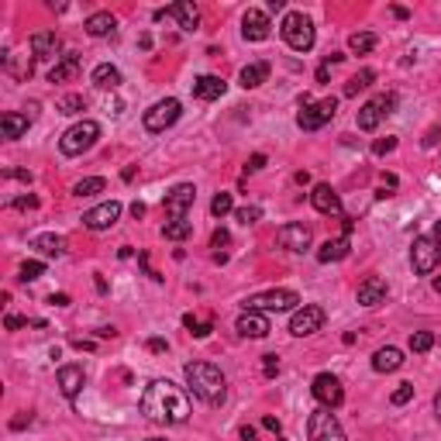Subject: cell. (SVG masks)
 Instances as JSON below:
<instances>
[{
  "label": "cell",
  "mask_w": 441,
  "mask_h": 441,
  "mask_svg": "<svg viewBox=\"0 0 441 441\" xmlns=\"http://www.w3.org/2000/svg\"><path fill=\"white\" fill-rule=\"evenodd\" d=\"M142 414L156 424H187L190 397L169 379H156L142 393Z\"/></svg>",
  "instance_id": "6da1fadb"
},
{
  "label": "cell",
  "mask_w": 441,
  "mask_h": 441,
  "mask_svg": "<svg viewBox=\"0 0 441 441\" xmlns=\"http://www.w3.org/2000/svg\"><path fill=\"white\" fill-rule=\"evenodd\" d=\"M183 376H187L193 397H200L204 404L211 407H220L224 397H228V379L220 373L214 362H187L183 366Z\"/></svg>",
  "instance_id": "7a4b0ae2"
},
{
  "label": "cell",
  "mask_w": 441,
  "mask_h": 441,
  "mask_svg": "<svg viewBox=\"0 0 441 441\" xmlns=\"http://www.w3.org/2000/svg\"><path fill=\"white\" fill-rule=\"evenodd\" d=\"M97 138H100V125L90 121V118H83V121H76L73 128L63 131L59 152H63V156H83V152H90L97 145Z\"/></svg>",
  "instance_id": "3957f363"
},
{
  "label": "cell",
  "mask_w": 441,
  "mask_h": 441,
  "mask_svg": "<svg viewBox=\"0 0 441 441\" xmlns=\"http://www.w3.org/2000/svg\"><path fill=\"white\" fill-rule=\"evenodd\" d=\"M245 311H259V314H283V311H300V293L293 290H266L245 300Z\"/></svg>",
  "instance_id": "277c9868"
},
{
  "label": "cell",
  "mask_w": 441,
  "mask_h": 441,
  "mask_svg": "<svg viewBox=\"0 0 441 441\" xmlns=\"http://www.w3.org/2000/svg\"><path fill=\"white\" fill-rule=\"evenodd\" d=\"M280 32H283V42L293 52H311V49H314V25H311V18L300 14V11H290V14H286Z\"/></svg>",
  "instance_id": "5b68a950"
},
{
  "label": "cell",
  "mask_w": 441,
  "mask_h": 441,
  "mask_svg": "<svg viewBox=\"0 0 441 441\" xmlns=\"http://www.w3.org/2000/svg\"><path fill=\"white\" fill-rule=\"evenodd\" d=\"M335 111H338V100H335V97H324V100H317V104L311 97H304V100H300L297 125L304 128V131H317V128H324L335 118Z\"/></svg>",
  "instance_id": "8992f818"
},
{
  "label": "cell",
  "mask_w": 441,
  "mask_h": 441,
  "mask_svg": "<svg viewBox=\"0 0 441 441\" xmlns=\"http://www.w3.org/2000/svg\"><path fill=\"white\" fill-rule=\"evenodd\" d=\"M438 262H441V245L431 238V235L414 238V245H410V266H414V273L428 276V273L438 269Z\"/></svg>",
  "instance_id": "52a82bcc"
},
{
  "label": "cell",
  "mask_w": 441,
  "mask_h": 441,
  "mask_svg": "<svg viewBox=\"0 0 441 441\" xmlns=\"http://www.w3.org/2000/svg\"><path fill=\"white\" fill-rule=\"evenodd\" d=\"M180 114H183V104L176 100V97H166V100H159V104H152L149 111H145V128L152 131V135H159V131H166V128H173L176 121H180Z\"/></svg>",
  "instance_id": "ba28073f"
},
{
  "label": "cell",
  "mask_w": 441,
  "mask_h": 441,
  "mask_svg": "<svg viewBox=\"0 0 441 441\" xmlns=\"http://www.w3.org/2000/svg\"><path fill=\"white\" fill-rule=\"evenodd\" d=\"M307 441H348L342 424L335 421V414L328 407H317L307 421Z\"/></svg>",
  "instance_id": "9c48e42d"
},
{
  "label": "cell",
  "mask_w": 441,
  "mask_h": 441,
  "mask_svg": "<svg viewBox=\"0 0 441 441\" xmlns=\"http://www.w3.org/2000/svg\"><path fill=\"white\" fill-rule=\"evenodd\" d=\"M311 393H314L317 404H321V407H328V410L342 407V400H345L342 383H338V376H331V373H321V376H314V383H311Z\"/></svg>",
  "instance_id": "30bf717a"
},
{
  "label": "cell",
  "mask_w": 441,
  "mask_h": 441,
  "mask_svg": "<svg viewBox=\"0 0 441 441\" xmlns=\"http://www.w3.org/2000/svg\"><path fill=\"white\" fill-rule=\"evenodd\" d=\"M321 328H324V311L317 304H304L290 317V335H297V338H307V335H314Z\"/></svg>",
  "instance_id": "8fae6325"
},
{
  "label": "cell",
  "mask_w": 441,
  "mask_h": 441,
  "mask_svg": "<svg viewBox=\"0 0 441 441\" xmlns=\"http://www.w3.org/2000/svg\"><path fill=\"white\" fill-rule=\"evenodd\" d=\"M193 200H197V187L193 183H180V187H173L166 193L162 207H166V214L173 220H187V211L193 207Z\"/></svg>",
  "instance_id": "7c38bea8"
},
{
  "label": "cell",
  "mask_w": 441,
  "mask_h": 441,
  "mask_svg": "<svg viewBox=\"0 0 441 441\" xmlns=\"http://www.w3.org/2000/svg\"><path fill=\"white\" fill-rule=\"evenodd\" d=\"M311 238H314L311 224H283V228L276 231V242H280V249H286V252H307V249H311Z\"/></svg>",
  "instance_id": "4fadbf2b"
},
{
  "label": "cell",
  "mask_w": 441,
  "mask_h": 441,
  "mask_svg": "<svg viewBox=\"0 0 441 441\" xmlns=\"http://www.w3.org/2000/svg\"><path fill=\"white\" fill-rule=\"evenodd\" d=\"M121 218V204L118 200H107V204H97L90 207L87 214H83V228H90V231H107V228H114Z\"/></svg>",
  "instance_id": "5bb4252c"
},
{
  "label": "cell",
  "mask_w": 441,
  "mask_h": 441,
  "mask_svg": "<svg viewBox=\"0 0 441 441\" xmlns=\"http://www.w3.org/2000/svg\"><path fill=\"white\" fill-rule=\"evenodd\" d=\"M269 14L266 11H259V7H249L245 14H242V35H245V42H266L269 38Z\"/></svg>",
  "instance_id": "9a60e30c"
},
{
  "label": "cell",
  "mask_w": 441,
  "mask_h": 441,
  "mask_svg": "<svg viewBox=\"0 0 441 441\" xmlns=\"http://www.w3.org/2000/svg\"><path fill=\"white\" fill-rule=\"evenodd\" d=\"M238 335L242 338H266L269 335V317L259 314V311H245V314L238 317Z\"/></svg>",
  "instance_id": "2e32d148"
},
{
  "label": "cell",
  "mask_w": 441,
  "mask_h": 441,
  "mask_svg": "<svg viewBox=\"0 0 441 441\" xmlns=\"http://www.w3.org/2000/svg\"><path fill=\"white\" fill-rule=\"evenodd\" d=\"M311 204H314V211L321 214H342V200H338V193L328 187V183H317L311 190Z\"/></svg>",
  "instance_id": "e0dca14e"
},
{
  "label": "cell",
  "mask_w": 441,
  "mask_h": 441,
  "mask_svg": "<svg viewBox=\"0 0 441 441\" xmlns=\"http://www.w3.org/2000/svg\"><path fill=\"white\" fill-rule=\"evenodd\" d=\"M83 383H87V376H83L80 366H63L59 369V390H63L66 400H76L80 390H83Z\"/></svg>",
  "instance_id": "ac0fdd59"
},
{
  "label": "cell",
  "mask_w": 441,
  "mask_h": 441,
  "mask_svg": "<svg viewBox=\"0 0 441 441\" xmlns=\"http://www.w3.org/2000/svg\"><path fill=\"white\" fill-rule=\"evenodd\" d=\"M83 28H87L90 38H107V35L118 32V18H114L111 11H97V14L87 18V25H83Z\"/></svg>",
  "instance_id": "d6986e66"
},
{
  "label": "cell",
  "mask_w": 441,
  "mask_h": 441,
  "mask_svg": "<svg viewBox=\"0 0 441 441\" xmlns=\"http://www.w3.org/2000/svg\"><path fill=\"white\" fill-rule=\"evenodd\" d=\"M383 300H386V280L369 276V280L359 283V304H362V307H376Z\"/></svg>",
  "instance_id": "ffe728a7"
},
{
  "label": "cell",
  "mask_w": 441,
  "mask_h": 441,
  "mask_svg": "<svg viewBox=\"0 0 441 441\" xmlns=\"http://www.w3.org/2000/svg\"><path fill=\"white\" fill-rule=\"evenodd\" d=\"M224 90H228V83L220 76H197L193 80V97L197 100H218V97H224Z\"/></svg>",
  "instance_id": "44dd1931"
},
{
  "label": "cell",
  "mask_w": 441,
  "mask_h": 441,
  "mask_svg": "<svg viewBox=\"0 0 441 441\" xmlns=\"http://www.w3.org/2000/svg\"><path fill=\"white\" fill-rule=\"evenodd\" d=\"M32 114H18V111H7L4 118H0V131H4V138H21V135H28V128H32Z\"/></svg>",
  "instance_id": "7402d4cb"
},
{
  "label": "cell",
  "mask_w": 441,
  "mask_h": 441,
  "mask_svg": "<svg viewBox=\"0 0 441 441\" xmlns=\"http://www.w3.org/2000/svg\"><path fill=\"white\" fill-rule=\"evenodd\" d=\"M400 366H404V352L393 345L379 348L376 355H373V369H376V373H397Z\"/></svg>",
  "instance_id": "603a6c76"
},
{
  "label": "cell",
  "mask_w": 441,
  "mask_h": 441,
  "mask_svg": "<svg viewBox=\"0 0 441 441\" xmlns=\"http://www.w3.org/2000/svg\"><path fill=\"white\" fill-rule=\"evenodd\" d=\"M80 66H83V63H80V56H76V52L63 56L59 63L49 69V83H66V80H73V76L80 73Z\"/></svg>",
  "instance_id": "cb8c5ba5"
},
{
  "label": "cell",
  "mask_w": 441,
  "mask_h": 441,
  "mask_svg": "<svg viewBox=\"0 0 441 441\" xmlns=\"http://www.w3.org/2000/svg\"><path fill=\"white\" fill-rule=\"evenodd\" d=\"M59 52V35L56 32H35L32 35V56L35 59H49Z\"/></svg>",
  "instance_id": "d4e9b609"
},
{
  "label": "cell",
  "mask_w": 441,
  "mask_h": 441,
  "mask_svg": "<svg viewBox=\"0 0 441 441\" xmlns=\"http://www.w3.org/2000/svg\"><path fill=\"white\" fill-rule=\"evenodd\" d=\"M348 235H342V238H328L321 249H317V262H338V259H345L348 255Z\"/></svg>",
  "instance_id": "484cf974"
},
{
  "label": "cell",
  "mask_w": 441,
  "mask_h": 441,
  "mask_svg": "<svg viewBox=\"0 0 441 441\" xmlns=\"http://www.w3.org/2000/svg\"><path fill=\"white\" fill-rule=\"evenodd\" d=\"M94 87H100V90H118V87H121V69L111 63H100L94 69Z\"/></svg>",
  "instance_id": "4316f807"
},
{
  "label": "cell",
  "mask_w": 441,
  "mask_h": 441,
  "mask_svg": "<svg viewBox=\"0 0 441 441\" xmlns=\"http://www.w3.org/2000/svg\"><path fill=\"white\" fill-rule=\"evenodd\" d=\"M238 80H242V87H245V90L262 87V83L269 80V63H262V59H259V63H249L245 69H242V76H238Z\"/></svg>",
  "instance_id": "83f0119b"
},
{
  "label": "cell",
  "mask_w": 441,
  "mask_h": 441,
  "mask_svg": "<svg viewBox=\"0 0 441 441\" xmlns=\"http://www.w3.org/2000/svg\"><path fill=\"white\" fill-rule=\"evenodd\" d=\"M32 249H38L42 255H52V259H59L66 252V238L63 235H35L32 238Z\"/></svg>",
  "instance_id": "f1b7e54d"
},
{
  "label": "cell",
  "mask_w": 441,
  "mask_h": 441,
  "mask_svg": "<svg viewBox=\"0 0 441 441\" xmlns=\"http://www.w3.org/2000/svg\"><path fill=\"white\" fill-rule=\"evenodd\" d=\"M173 18H176V25H180L183 32H193V28L200 25V14H197V7H193L190 0H180V4H173Z\"/></svg>",
  "instance_id": "f546056e"
},
{
  "label": "cell",
  "mask_w": 441,
  "mask_h": 441,
  "mask_svg": "<svg viewBox=\"0 0 441 441\" xmlns=\"http://www.w3.org/2000/svg\"><path fill=\"white\" fill-rule=\"evenodd\" d=\"M190 235H193V224H190V220H166V224H162V238H166V242H183Z\"/></svg>",
  "instance_id": "4dcf8cb0"
},
{
  "label": "cell",
  "mask_w": 441,
  "mask_h": 441,
  "mask_svg": "<svg viewBox=\"0 0 441 441\" xmlns=\"http://www.w3.org/2000/svg\"><path fill=\"white\" fill-rule=\"evenodd\" d=\"M379 121H383V114H379L376 100H369V104L359 107V128H362V131H376Z\"/></svg>",
  "instance_id": "1f68e13d"
},
{
  "label": "cell",
  "mask_w": 441,
  "mask_h": 441,
  "mask_svg": "<svg viewBox=\"0 0 441 441\" xmlns=\"http://www.w3.org/2000/svg\"><path fill=\"white\" fill-rule=\"evenodd\" d=\"M376 45H379V38L373 32H355L348 38V49H352L355 56H366V52H373Z\"/></svg>",
  "instance_id": "d6a6232c"
},
{
  "label": "cell",
  "mask_w": 441,
  "mask_h": 441,
  "mask_svg": "<svg viewBox=\"0 0 441 441\" xmlns=\"http://www.w3.org/2000/svg\"><path fill=\"white\" fill-rule=\"evenodd\" d=\"M373 80H376V73L373 69H362V73H355L352 80L345 83V97H355L359 90H369L373 87Z\"/></svg>",
  "instance_id": "836d02e7"
},
{
  "label": "cell",
  "mask_w": 441,
  "mask_h": 441,
  "mask_svg": "<svg viewBox=\"0 0 441 441\" xmlns=\"http://www.w3.org/2000/svg\"><path fill=\"white\" fill-rule=\"evenodd\" d=\"M107 190V180L104 176H87V180H80L76 187H73V193L76 197H94V193H104Z\"/></svg>",
  "instance_id": "e575fe53"
},
{
  "label": "cell",
  "mask_w": 441,
  "mask_h": 441,
  "mask_svg": "<svg viewBox=\"0 0 441 441\" xmlns=\"http://www.w3.org/2000/svg\"><path fill=\"white\" fill-rule=\"evenodd\" d=\"M80 111H87L83 94H66L63 100H59V114H80Z\"/></svg>",
  "instance_id": "d590c367"
},
{
  "label": "cell",
  "mask_w": 441,
  "mask_h": 441,
  "mask_svg": "<svg viewBox=\"0 0 441 441\" xmlns=\"http://www.w3.org/2000/svg\"><path fill=\"white\" fill-rule=\"evenodd\" d=\"M431 345H435V335H431V331H414V335H410V352L424 355V352H431Z\"/></svg>",
  "instance_id": "8d00e7d4"
},
{
  "label": "cell",
  "mask_w": 441,
  "mask_h": 441,
  "mask_svg": "<svg viewBox=\"0 0 441 441\" xmlns=\"http://www.w3.org/2000/svg\"><path fill=\"white\" fill-rule=\"evenodd\" d=\"M183 324L190 328V335H193V338H207V335L214 331V328H211V321H200V317H193V314L183 317Z\"/></svg>",
  "instance_id": "74e56055"
},
{
  "label": "cell",
  "mask_w": 441,
  "mask_h": 441,
  "mask_svg": "<svg viewBox=\"0 0 441 441\" xmlns=\"http://www.w3.org/2000/svg\"><path fill=\"white\" fill-rule=\"evenodd\" d=\"M231 211H235L231 193H218V197L211 200V214H214V218H224V214H231Z\"/></svg>",
  "instance_id": "f35d334b"
},
{
  "label": "cell",
  "mask_w": 441,
  "mask_h": 441,
  "mask_svg": "<svg viewBox=\"0 0 441 441\" xmlns=\"http://www.w3.org/2000/svg\"><path fill=\"white\" fill-rule=\"evenodd\" d=\"M42 273H45V262H25V266H21V283H32V280H38V276H42Z\"/></svg>",
  "instance_id": "ab89813d"
},
{
  "label": "cell",
  "mask_w": 441,
  "mask_h": 441,
  "mask_svg": "<svg viewBox=\"0 0 441 441\" xmlns=\"http://www.w3.org/2000/svg\"><path fill=\"white\" fill-rule=\"evenodd\" d=\"M410 397H414V386H410V383H400V386L393 390V397H390V400H393L397 407H404V404H407Z\"/></svg>",
  "instance_id": "60d3db41"
},
{
  "label": "cell",
  "mask_w": 441,
  "mask_h": 441,
  "mask_svg": "<svg viewBox=\"0 0 441 441\" xmlns=\"http://www.w3.org/2000/svg\"><path fill=\"white\" fill-rule=\"evenodd\" d=\"M376 107H379V114H393V107H397V94H379Z\"/></svg>",
  "instance_id": "b9f144b4"
},
{
  "label": "cell",
  "mask_w": 441,
  "mask_h": 441,
  "mask_svg": "<svg viewBox=\"0 0 441 441\" xmlns=\"http://www.w3.org/2000/svg\"><path fill=\"white\" fill-rule=\"evenodd\" d=\"M235 218L242 220V224H255V220L262 218V211L259 207H242V211H235Z\"/></svg>",
  "instance_id": "7bdbcfd3"
},
{
  "label": "cell",
  "mask_w": 441,
  "mask_h": 441,
  "mask_svg": "<svg viewBox=\"0 0 441 441\" xmlns=\"http://www.w3.org/2000/svg\"><path fill=\"white\" fill-rule=\"evenodd\" d=\"M262 373H266V379H273L280 373V359L276 355H262Z\"/></svg>",
  "instance_id": "ee69618b"
},
{
  "label": "cell",
  "mask_w": 441,
  "mask_h": 441,
  "mask_svg": "<svg viewBox=\"0 0 441 441\" xmlns=\"http://www.w3.org/2000/svg\"><path fill=\"white\" fill-rule=\"evenodd\" d=\"M11 207H14V211H35V207H38V197H32V193H28V197H18V200H11Z\"/></svg>",
  "instance_id": "f6af8a7d"
},
{
  "label": "cell",
  "mask_w": 441,
  "mask_h": 441,
  "mask_svg": "<svg viewBox=\"0 0 441 441\" xmlns=\"http://www.w3.org/2000/svg\"><path fill=\"white\" fill-rule=\"evenodd\" d=\"M397 149V138H379L376 145H373V156H386V152H393Z\"/></svg>",
  "instance_id": "bcb514c9"
},
{
  "label": "cell",
  "mask_w": 441,
  "mask_h": 441,
  "mask_svg": "<svg viewBox=\"0 0 441 441\" xmlns=\"http://www.w3.org/2000/svg\"><path fill=\"white\" fill-rule=\"evenodd\" d=\"M25 324H28V321H25V317H18V314H7V321H4V328H7V331H18V328H25Z\"/></svg>",
  "instance_id": "7dc6e473"
},
{
  "label": "cell",
  "mask_w": 441,
  "mask_h": 441,
  "mask_svg": "<svg viewBox=\"0 0 441 441\" xmlns=\"http://www.w3.org/2000/svg\"><path fill=\"white\" fill-rule=\"evenodd\" d=\"M228 242H231V235H228L224 228H220V231H214V238H211V245H214V249H224Z\"/></svg>",
  "instance_id": "c3c4849f"
},
{
  "label": "cell",
  "mask_w": 441,
  "mask_h": 441,
  "mask_svg": "<svg viewBox=\"0 0 441 441\" xmlns=\"http://www.w3.org/2000/svg\"><path fill=\"white\" fill-rule=\"evenodd\" d=\"M328 80H331V63L324 59V63L317 66V83H328Z\"/></svg>",
  "instance_id": "681fc988"
},
{
  "label": "cell",
  "mask_w": 441,
  "mask_h": 441,
  "mask_svg": "<svg viewBox=\"0 0 441 441\" xmlns=\"http://www.w3.org/2000/svg\"><path fill=\"white\" fill-rule=\"evenodd\" d=\"M262 166H266V156H262V152H255V156L249 159V173H259Z\"/></svg>",
  "instance_id": "f907efd6"
},
{
  "label": "cell",
  "mask_w": 441,
  "mask_h": 441,
  "mask_svg": "<svg viewBox=\"0 0 441 441\" xmlns=\"http://www.w3.org/2000/svg\"><path fill=\"white\" fill-rule=\"evenodd\" d=\"M4 176H7V180H25V183H32V176H28L25 169H7Z\"/></svg>",
  "instance_id": "816d5d0a"
},
{
  "label": "cell",
  "mask_w": 441,
  "mask_h": 441,
  "mask_svg": "<svg viewBox=\"0 0 441 441\" xmlns=\"http://www.w3.org/2000/svg\"><path fill=\"white\" fill-rule=\"evenodd\" d=\"M49 304H56V307H69V297H66V293H52Z\"/></svg>",
  "instance_id": "f5cc1de1"
},
{
  "label": "cell",
  "mask_w": 441,
  "mask_h": 441,
  "mask_svg": "<svg viewBox=\"0 0 441 441\" xmlns=\"http://www.w3.org/2000/svg\"><path fill=\"white\" fill-rule=\"evenodd\" d=\"M149 352H166V342H162V338H149Z\"/></svg>",
  "instance_id": "db71d44e"
},
{
  "label": "cell",
  "mask_w": 441,
  "mask_h": 441,
  "mask_svg": "<svg viewBox=\"0 0 441 441\" xmlns=\"http://www.w3.org/2000/svg\"><path fill=\"white\" fill-rule=\"evenodd\" d=\"M262 428H266V431H280V421H276V417H262Z\"/></svg>",
  "instance_id": "11a10c76"
},
{
  "label": "cell",
  "mask_w": 441,
  "mask_h": 441,
  "mask_svg": "<svg viewBox=\"0 0 441 441\" xmlns=\"http://www.w3.org/2000/svg\"><path fill=\"white\" fill-rule=\"evenodd\" d=\"M131 214H135V218H142V214H145V204H138V200H135V204H131Z\"/></svg>",
  "instance_id": "9f6ffc18"
},
{
  "label": "cell",
  "mask_w": 441,
  "mask_h": 441,
  "mask_svg": "<svg viewBox=\"0 0 441 441\" xmlns=\"http://www.w3.org/2000/svg\"><path fill=\"white\" fill-rule=\"evenodd\" d=\"M138 259H142V266H149V255H145V252L138 255ZM149 276H152V280H162V276H159V273H152V269H149Z\"/></svg>",
  "instance_id": "6f0895ef"
},
{
  "label": "cell",
  "mask_w": 441,
  "mask_h": 441,
  "mask_svg": "<svg viewBox=\"0 0 441 441\" xmlns=\"http://www.w3.org/2000/svg\"><path fill=\"white\" fill-rule=\"evenodd\" d=\"M242 441H255V431H252V428H242Z\"/></svg>",
  "instance_id": "680465c9"
},
{
  "label": "cell",
  "mask_w": 441,
  "mask_h": 441,
  "mask_svg": "<svg viewBox=\"0 0 441 441\" xmlns=\"http://www.w3.org/2000/svg\"><path fill=\"white\" fill-rule=\"evenodd\" d=\"M435 410H438V421H441V393L435 397Z\"/></svg>",
  "instance_id": "91938a15"
},
{
  "label": "cell",
  "mask_w": 441,
  "mask_h": 441,
  "mask_svg": "<svg viewBox=\"0 0 441 441\" xmlns=\"http://www.w3.org/2000/svg\"><path fill=\"white\" fill-rule=\"evenodd\" d=\"M435 242L441 245V220H438V228H435Z\"/></svg>",
  "instance_id": "94428289"
},
{
  "label": "cell",
  "mask_w": 441,
  "mask_h": 441,
  "mask_svg": "<svg viewBox=\"0 0 441 441\" xmlns=\"http://www.w3.org/2000/svg\"><path fill=\"white\" fill-rule=\"evenodd\" d=\"M435 290H438V293H441V276H438V280H435Z\"/></svg>",
  "instance_id": "6125c7cd"
},
{
  "label": "cell",
  "mask_w": 441,
  "mask_h": 441,
  "mask_svg": "<svg viewBox=\"0 0 441 441\" xmlns=\"http://www.w3.org/2000/svg\"><path fill=\"white\" fill-rule=\"evenodd\" d=\"M149 441H166V438H149Z\"/></svg>",
  "instance_id": "be15d7a7"
}]
</instances>
